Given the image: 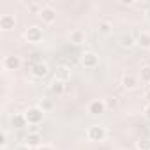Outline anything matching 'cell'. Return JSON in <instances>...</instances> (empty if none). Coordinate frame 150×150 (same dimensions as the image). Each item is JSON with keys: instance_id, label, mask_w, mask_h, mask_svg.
<instances>
[{"instance_id": "cell-1", "label": "cell", "mask_w": 150, "mask_h": 150, "mask_svg": "<svg viewBox=\"0 0 150 150\" xmlns=\"http://www.w3.org/2000/svg\"><path fill=\"white\" fill-rule=\"evenodd\" d=\"M23 115H25L28 125H39V124L42 122V118H44V111H42L39 106H30V108H27Z\"/></svg>"}, {"instance_id": "cell-2", "label": "cell", "mask_w": 150, "mask_h": 150, "mask_svg": "<svg viewBox=\"0 0 150 150\" xmlns=\"http://www.w3.org/2000/svg\"><path fill=\"white\" fill-rule=\"evenodd\" d=\"M80 64H81L85 69H96V67L99 65V55L94 53V51H85V53L81 55Z\"/></svg>"}, {"instance_id": "cell-3", "label": "cell", "mask_w": 150, "mask_h": 150, "mask_svg": "<svg viewBox=\"0 0 150 150\" xmlns=\"http://www.w3.org/2000/svg\"><path fill=\"white\" fill-rule=\"evenodd\" d=\"M106 134H108L106 127H103V125H90L87 131V138L90 141H104Z\"/></svg>"}, {"instance_id": "cell-4", "label": "cell", "mask_w": 150, "mask_h": 150, "mask_svg": "<svg viewBox=\"0 0 150 150\" xmlns=\"http://www.w3.org/2000/svg\"><path fill=\"white\" fill-rule=\"evenodd\" d=\"M25 39L28 41V42H41L42 41V28H39V27H35V25H32V27H28L27 30H25Z\"/></svg>"}, {"instance_id": "cell-5", "label": "cell", "mask_w": 150, "mask_h": 150, "mask_svg": "<svg viewBox=\"0 0 150 150\" xmlns=\"http://www.w3.org/2000/svg\"><path fill=\"white\" fill-rule=\"evenodd\" d=\"M69 41H71L72 44H76V46L85 44V42H87V32L81 30V28H74V30H71V34H69Z\"/></svg>"}, {"instance_id": "cell-6", "label": "cell", "mask_w": 150, "mask_h": 150, "mask_svg": "<svg viewBox=\"0 0 150 150\" xmlns=\"http://www.w3.org/2000/svg\"><path fill=\"white\" fill-rule=\"evenodd\" d=\"M39 18L44 21V23H53L57 20V11L51 7V6H42L41 13H39Z\"/></svg>"}, {"instance_id": "cell-7", "label": "cell", "mask_w": 150, "mask_h": 150, "mask_svg": "<svg viewBox=\"0 0 150 150\" xmlns=\"http://www.w3.org/2000/svg\"><path fill=\"white\" fill-rule=\"evenodd\" d=\"M21 67V58L16 57V55H11V57H6L4 58V69L6 71H18Z\"/></svg>"}, {"instance_id": "cell-8", "label": "cell", "mask_w": 150, "mask_h": 150, "mask_svg": "<svg viewBox=\"0 0 150 150\" xmlns=\"http://www.w3.org/2000/svg\"><path fill=\"white\" fill-rule=\"evenodd\" d=\"M48 65L44 62H35L32 67H30V72H32V76L34 78H44L46 74H48Z\"/></svg>"}, {"instance_id": "cell-9", "label": "cell", "mask_w": 150, "mask_h": 150, "mask_svg": "<svg viewBox=\"0 0 150 150\" xmlns=\"http://www.w3.org/2000/svg\"><path fill=\"white\" fill-rule=\"evenodd\" d=\"M106 111V103L103 99H94L90 104H88V113L90 115H101Z\"/></svg>"}, {"instance_id": "cell-10", "label": "cell", "mask_w": 150, "mask_h": 150, "mask_svg": "<svg viewBox=\"0 0 150 150\" xmlns=\"http://www.w3.org/2000/svg\"><path fill=\"white\" fill-rule=\"evenodd\" d=\"M9 124H11V127H14V129H23V127H27V118H25V115L23 113H14L11 118H9Z\"/></svg>"}, {"instance_id": "cell-11", "label": "cell", "mask_w": 150, "mask_h": 150, "mask_svg": "<svg viewBox=\"0 0 150 150\" xmlns=\"http://www.w3.org/2000/svg\"><path fill=\"white\" fill-rule=\"evenodd\" d=\"M16 27V18L13 14H2L0 16V28L2 30H11Z\"/></svg>"}, {"instance_id": "cell-12", "label": "cell", "mask_w": 150, "mask_h": 150, "mask_svg": "<svg viewBox=\"0 0 150 150\" xmlns=\"http://www.w3.org/2000/svg\"><path fill=\"white\" fill-rule=\"evenodd\" d=\"M122 85H124V88H125V90H134V88H138L139 81H138V78L134 76V74H124V78H122Z\"/></svg>"}, {"instance_id": "cell-13", "label": "cell", "mask_w": 150, "mask_h": 150, "mask_svg": "<svg viewBox=\"0 0 150 150\" xmlns=\"http://www.w3.org/2000/svg\"><path fill=\"white\" fill-rule=\"evenodd\" d=\"M69 78H71V69L67 65H58L55 69V80H60V81L65 83Z\"/></svg>"}, {"instance_id": "cell-14", "label": "cell", "mask_w": 150, "mask_h": 150, "mask_svg": "<svg viewBox=\"0 0 150 150\" xmlns=\"http://www.w3.org/2000/svg\"><path fill=\"white\" fill-rule=\"evenodd\" d=\"M136 44L143 50H150V32H139L136 35Z\"/></svg>"}, {"instance_id": "cell-15", "label": "cell", "mask_w": 150, "mask_h": 150, "mask_svg": "<svg viewBox=\"0 0 150 150\" xmlns=\"http://www.w3.org/2000/svg\"><path fill=\"white\" fill-rule=\"evenodd\" d=\"M120 46H122V48H132V46H136V37H134L132 34H122V37H120Z\"/></svg>"}, {"instance_id": "cell-16", "label": "cell", "mask_w": 150, "mask_h": 150, "mask_svg": "<svg viewBox=\"0 0 150 150\" xmlns=\"http://www.w3.org/2000/svg\"><path fill=\"white\" fill-rule=\"evenodd\" d=\"M97 32H99L101 35H111V34H113V25H111L110 21H99Z\"/></svg>"}, {"instance_id": "cell-17", "label": "cell", "mask_w": 150, "mask_h": 150, "mask_svg": "<svg viewBox=\"0 0 150 150\" xmlns=\"http://www.w3.org/2000/svg\"><path fill=\"white\" fill-rule=\"evenodd\" d=\"M41 134L39 132H28L27 136H25V143L28 145V146H35V145H41Z\"/></svg>"}, {"instance_id": "cell-18", "label": "cell", "mask_w": 150, "mask_h": 150, "mask_svg": "<svg viewBox=\"0 0 150 150\" xmlns=\"http://www.w3.org/2000/svg\"><path fill=\"white\" fill-rule=\"evenodd\" d=\"M37 106L46 113V111H51L53 108H55V104H53V101L50 99V97H42V99H39V103H37Z\"/></svg>"}, {"instance_id": "cell-19", "label": "cell", "mask_w": 150, "mask_h": 150, "mask_svg": "<svg viewBox=\"0 0 150 150\" xmlns=\"http://www.w3.org/2000/svg\"><path fill=\"white\" fill-rule=\"evenodd\" d=\"M64 88H65V85H64V81H60V80H53V81L50 83V90H51L53 94H57V96H60V94L64 92Z\"/></svg>"}, {"instance_id": "cell-20", "label": "cell", "mask_w": 150, "mask_h": 150, "mask_svg": "<svg viewBox=\"0 0 150 150\" xmlns=\"http://www.w3.org/2000/svg\"><path fill=\"white\" fill-rule=\"evenodd\" d=\"M136 148L138 150H150V139L148 138H143V139L136 141Z\"/></svg>"}, {"instance_id": "cell-21", "label": "cell", "mask_w": 150, "mask_h": 150, "mask_svg": "<svg viewBox=\"0 0 150 150\" xmlns=\"http://www.w3.org/2000/svg\"><path fill=\"white\" fill-rule=\"evenodd\" d=\"M139 74H141V80H143V81H148V83H150V65L141 67Z\"/></svg>"}, {"instance_id": "cell-22", "label": "cell", "mask_w": 150, "mask_h": 150, "mask_svg": "<svg viewBox=\"0 0 150 150\" xmlns=\"http://www.w3.org/2000/svg\"><path fill=\"white\" fill-rule=\"evenodd\" d=\"M7 139H9L7 131H2V132H0V146H2V148H6V146H7Z\"/></svg>"}, {"instance_id": "cell-23", "label": "cell", "mask_w": 150, "mask_h": 150, "mask_svg": "<svg viewBox=\"0 0 150 150\" xmlns=\"http://www.w3.org/2000/svg\"><path fill=\"white\" fill-rule=\"evenodd\" d=\"M104 103H106V108H117V104H118V101H117L115 96H113V97H108Z\"/></svg>"}, {"instance_id": "cell-24", "label": "cell", "mask_w": 150, "mask_h": 150, "mask_svg": "<svg viewBox=\"0 0 150 150\" xmlns=\"http://www.w3.org/2000/svg\"><path fill=\"white\" fill-rule=\"evenodd\" d=\"M143 113H145V117H146V118L150 120V104H146V106H145V110H143Z\"/></svg>"}, {"instance_id": "cell-25", "label": "cell", "mask_w": 150, "mask_h": 150, "mask_svg": "<svg viewBox=\"0 0 150 150\" xmlns=\"http://www.w3.org/2000/svg\"><path fill=\"white\" fill-rule=\"evenodd\" d=\"M16 150H30V146H28L27 143H23V145H18V146H16Z\"/></svg>"}, {"instance_id": "cell-26", "label": "cell", "mask_w": 150, "mask_h": 150, "mask_svg": "<svg viewBox=\"0 0 150 150\" xmlns=\"http://www.w3.org/2000/svg\"><path fill=\"white\" fill-rule=\"evenodd\" d=\"M120 4H122V6H134L132 0H120Z\"/></svg>"}, {"instance_id": "cell-27", "label": "cell", "mask_w": 150, "mask_h": 150, "mask_svg": "<svg viewBox=\"0 0 150 150\" xmlns=\"http://www.w3.org/2000/svg\"><path fill=\"white\" fill-rule=\"evenodd\" d=\"M28 132H39V127L37 125H28Z\"/></svg>"}, {"instance_id": "cell-28", "label": "cell", "mask_w": 150, "mask_h": 150, "mask_svg": "<svg viewBox=\"0 0 150 150\" xmlns=\"http://www.w3.org/2000/svg\"><path fill=\"white\" fill-rule=\"evenodd\" d=\"M39 150H55V148H53L51 145H41V146H39Z\"/></svg>"}, {"instance_id": "cell-29", "label": "cell", "mask_w": 150, "mask_h": 150, "mask_svg": "<svg viewBox=\"0 0 150 150\" xmlns=\"http://www.w3.org/2000/svg\"><path fill=\"white\" fill-rule=\"evenodd\" d=\"M145 99H146V104H150V90L145 92Z\"/></svg>"}]
</instances>
